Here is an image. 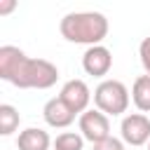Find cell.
I'll return each instance as SVG.
<instances>
[{
    "mask_svg": "<svg viewBox=\"0 0 150 150\" xmlns=\"http://www.w3.org/2000/svg\"><path fill=\"white\" fill-rule=\"evenodd\" d=\"M52 148L54 150H82L84 148V138L77 131H63V134H59L54 138V145Z\"/></svg>",
    "mask_w": 150,
    "mask_h": 150,
    "instance_id": "12",
    "label": "cell"
},
{
    "mask_svg": "<svg viewBox=\"0 0 150 150\" xmlns=\"http://www.w3.org/2000/svg\"><path fill=\"white\" fill-rule=\"evenodd\" d=\"M80 134L91 145L110 138V120L101 110H87L80 115Z\"/></svg>",
    "mask_w": 150,
    "mask_h": 150,
    "instance_id": "5",
    "label": "cell"
},
{
    "mask_svg": "<svg viewBox=\"0 0 150 150\" xmlns=\"http://www.w3.org/2000/svg\"><path fill=\"white\" fill-rule=\"evenodd\" d=\"M0 77L19 89H49L59 80V68L47 59H30L14 45L0 47Z\"/></svg>",
    "mask_w": 150,
    "mask_h": 150,
    "instance_id": "1",
    "label": "cell"
},
{
    "mask_svg": "<svg viewBox=\"0 0 150 150\" xmlns=\"http://www.w3.org/2000/svg\"><path fill=\"white\" fill-rule=\"evenodd\" d=\"M138 56H141V66H143L145 75H150V35L143 38V42L138 45Z\"/></svg>",
    "mask_w": 150,
    "mask_h": 150,
    "instance_id": "13",
    "label": "cell"
},
{
    "mask_svg": "<svg viewBox=\"0 0 150 150\" xmlns=\"http://www.w3.org/2000/svg\"><path fill=\"white\" fill-rule=\"evenodd\" d=\"M59 98L75 112V115H82L89 110V101H91V91L87 87L84 80H68L63 87H61V94Z\"/></svg>",
    "mask_w": 150,
    "mask_h": 150,
    "instance_id": "6",
    "label": "cell"
},
{
    "mask_svg": "<svg viewBox=\"0 0 150 150\" xmlns=\"http://www.w3.org/2000/svg\"><path fill=\"white\" fill-rule=\"evenodd\" d=\"M19 122H21L19 110H16L14 105H9V103H2V105H0V134H2V136L14 134V131L19 129Z\"/></svg>",
    "mask_w": 150,
    "mask_h": 150,
    "instance_id": "11",
    "label": "cell"
},
{
    "mask_svg": "<svg viewBox=\"0 0 150 150\" xmlns=\"http://www.w3.org/2000/svg\"><path fill=\"white\" fill-rule=\"evenodd\" d=\"M61 35L75 45H101L108 35V19L101 12H70L59 23Z\"/></svg>",
    "mask_w": 150,
    "mask_h": 150,
    "instance_id": "2",
    "label": "cell"
},
{
    "mask_svg": "<svg viewBox=\"0 0 150 150\" xmlns=\"http://www.w3.org/2000/svg\"><path fill=\"white\" fill-rule=\"evenodd\" d=\"M42 117H45V122H47L49 127H54V129H66V127H70V124L75 122V112H73L59 96H54V98H49V101L45 103Z\"/></svg>",
    "mask_w": 150,
    "mask_h": 150,
    "instance_id": "8",
    "label": "cell"
},
{
    "mask_svg": "<svg viewBox=\"0 0 150 150\" xmlns=\"http://www.w3.org/2000/svg\"><path fill=\"white\" fill-rule=\"evenodd\" d=\"M94 103L96 110H101L103 115L117 117L129 108V89L120 80H103L94 89Z\"/></svg>",
    "mask_w": 150,
    "mask_h": 150,
    "instance_id": "3",
    "label": "cell"
},
{
    "mask_svg": "<svg viewBox=\"0 0 150 150\" xmlns=\"http://www.w3.org/2000/svg\"><path fill=\"white\" fill-rule=\"evenodd\" d=\"M82 68L87 75H94V77H105L112 68V54L108 47L103 45H94V47H87V52L82 54Z\"/></svg>",
    "mask_w": 150,
    "mask_h": 150,
    "instance_id": "7",
    "label": "cell"
},
{
    "mask_svg": "<svg viewBox=\"0 0 150 150\" xmlns=\"http://www.w3.org/2000/svg\"><path fill=\"white\" fill-rule=\"evenodd\" d=\"M14 7H16L14 0H5V2H0V14H9Z\"/></svg>",
    "mask_w": 150,
    "mask_h": 150,
    "instance_id": "15",
    "label": "cell"
},
{
    "mask_svg": "<svg viewBox=\"0 0 150 150\" xmlns=\"http://www.w3.org/2000/svg\"><path fill=\"white\" fill-rule=\"evenodd\" d=\"M131 101L141 112H150V75H138L134 80Z\"/></svg>",
    "mask_w": 150,
    "mask_h": 150,
    "instance_id": "10",
    "label": "cell"
},
{
    "mask_svg": "<svg viewBox=\"0 0 150 150\" xmlns=\"http://www.w3.org/2000/svg\"><path fill=\"white\" fill-rule=\"evenodd\" d=\"M54 145V141L49 138V134L40 127H28L19 134L16 138V148L19 150H49Z\"/></svg>",
    "mask_w": 150,
    "mask_h": 150,
    "instance_id": "9",
    "label": "cell"
},
{
    "mask_svg": "<svg viewBox=\"0 0 150 150\" xmlns=\"http://www.w3.org/2000/svg\"><path fill=\"white\" fill-rule=\"evenodd\" d=\"M91 150H124V141H122V138L110 136V138H105V141H101V143L91 145Z\"/></svg>",
    "mask_w": 150,
    "mask_h": 150,
    "instance_id": "14",
    "label": "cell"
},
{
    "mask_svg": "<svg viewBox=\"0 0 150 150\" xmlns=\"http://www.w3.org/2000/svg\"><path fill=\"white\" fill-rule=\"evenodd\" d=\"M122 141L127 145H145L150 143V117L143 112H131L122 117L120 124Z\"/></svg>",
    "mask_w": 150,
    "mask_h": 150,
    "instance_id": "4",
    "label": "cell"
},
{
    "mask_svg": "<svg viewBox=\"0 0 150 150\" xmlns=\"http://www.w3.org/2000/svg\"><path fill=\"white\" fill-rule=\"evenodd\" d=\"M148 150H150V143H148Z\"/></svg>",
    "mask_w": 150,
    "mask_h": 150,
    "instance_id": "16",
    "label": "cell"
}]
</instances>
